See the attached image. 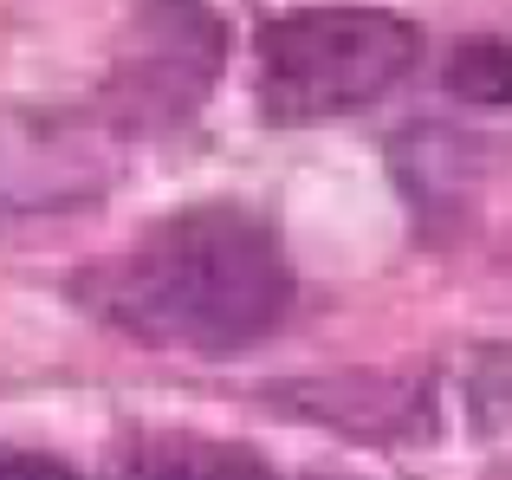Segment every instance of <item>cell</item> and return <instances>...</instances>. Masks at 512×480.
<instances>
[{
    "instance_id": "cell-1",
    "label": "cell",
    "mask_w": 512,
    "mask_h": 480,
    "mask_svg": "<svg viewBox=\"0 0 512 480\" xmlns=\"http://www.w3.org/2000/svg\"><path fill=\"white\" fill-rule=\"evenodd\" d=\"M91 305L143 344L188 357H234L286 318L292 266L260 215L208 202L130 240L91 279Z\"/></svg>"
},
{
    "instance_id": "cell-2",
    "label": "cell",
    "mask_w": 512,
    "mask_h": 480,
    "mask_svg": "<svg viewBox=\"0 0 512 480\" xmlns=\"http://www.w3.org/2000/svg\"><path fill=\"white\" fill-rule=\"evenodd\" d=\"M422 52L402 13L383 7H305L260 33V111L273 124H325L376 104Z\"/></svg>"
},
{
    "instance_id": "cell-3",
    "label": "cell",
    "mask_w": 512,
    "mask_h": 480,
    "mask_svg": "<svg viewBox=\"0 0 512 480\" xmlns=\"http://www.w3.org/2000/svg\"><path fill=\"white\" fill-rule=\"evenodd\" d=\"M117 480H273V468L253 448L208 442V435H150L130 448Z\"/></svg>"
},
{
    "instance_id": "cell-4",
    "label": "cell",
    "mask_w": 512,
    "mask_h": 480,
    "mask_svg": "<svg viewBox=\"0 0 512 480\" xmlns=\"http://www.w3.org/2000/svg\"><path fill=\"white\" fill-rule=\"evenodd\" d=\"M448 91L474 104H512V39H467L448 59Z\"/></svg>"
},
{
    "instance_id": "cell-5",
    "label": "cell",
    "mask_w": 512,
    "mask_h": 480,
    "mask_svg": "<svg viewBox=\"0 0 512 480\" xmlns=\"http://www.w3.org/2000/svg\"><path fill=\"white\" fill-rule=\"evenodd\" d=\"M0 480H72L59 461L46 455H20V448H0Z\"/></svg>"
}]
</instances>
